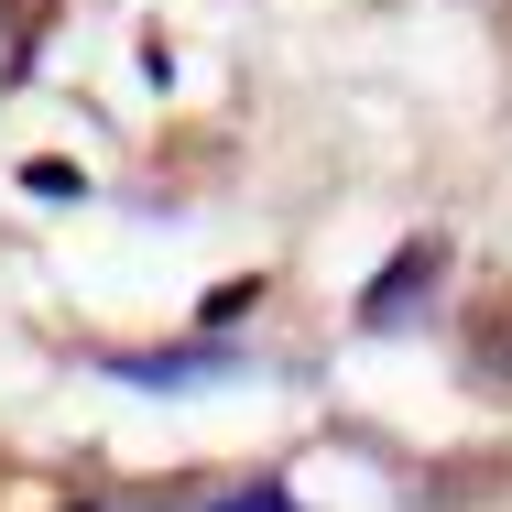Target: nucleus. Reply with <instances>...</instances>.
Masks as SVG:
<instances>
[{"label":"nucleus","instance_id":"7ed1b4c3","mask_svg":"<svg viewBox=\"0 0 512 512\" xmlns=\"http://www.w3.org/2000/svg\"><path fill=\"white\" fill-rule=\"evenodd\" d=\"M218 512H284V491H240V502H218Z\"/></svg>","mask_w":512,"mask_h":512},{"label":"nucleus","instance_id":"f03ea898","mask_svg":"<svg viewBox=\"0 0 512 512\" xmlns=\"http://www.w3.org/2000/svg\"><path fill=\"white\" fill-rule=\"evenodd\" d=\"M469 371L480 382H512V284L480 295V338H469Z\"/></svg>","mask_w":512,"mask_h":512},{"label":"nucleus","instance_id":"f257e3e1","mask_svg":"<svg viewBox=\"0 0 512 512\" xmlns=\"http://www.w3.org/2000/svg\"><path fill=\"white\" fill-rule=\"evenodd\" d=\"M436 273H447V240H404V251L382 262V284L360 295V327H404V316H414V295H425Z\"/></svg>","mask_w":512,"mask_h":512},{"label":"nucleus","instance_id":"20e7f679","mask_svg":"<svg viewBox=\"0 0 512 512\" xmlns=\"http://www.w3.org/2000/svg\"><path fill=\"white\" fill-rule=\"evenodd\" d=\"M77 512H88V502H77Z\"/></svg>","mask_w":512,"mask_h":512}]
</instances>
